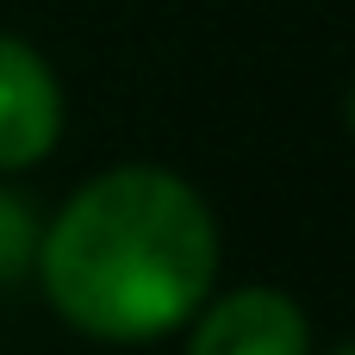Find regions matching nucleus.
I'll use <instances>...</instances> for the list:
<instances>
[{
	"mask_svg": "<svg viewBox=\"0 0 355 355\" xmlns=\"http://www.w3.org/2000/svg\"><path fill=\"white\" fill-rule=\"evenodd\" d=\"M50 312L94 343H156L193 324L218 287V218L206 193L156 162H119L81 181L37 237Z\"/></svg>",
	"mask_w": 355,
	"mask_h": 355,
	"instance_id": "1",
	"label": "nucleus"
},
{
	"mask_svg": "<svg viewBox=\"0 0 355 355\" xmlns=\"http://www.w3.org/2000/svg\"><path fill=\"white\" fill-rule=\"evenodd\" d=\"M69 125L62 81L37 44L19 31H0V175L37 168Z\"/></svg>",
	"mask_w": 355,
	"mask_h": 355,
	"instance_id": "2",
	"label": "nucleus"
},
{
	"mask_svg": "<svg viewBox=\"0 0 355 355\" xmlns=\"http://www.w3.org/2000/svg\"><path fill=\"white\" fill-rule=\"evenodd\" d=\"M312 349H318L312 318L281 287L212 293L187 324V355H312Z\"/></svg>",
	"mask_w": 355,
	"mask_h": 355,
	"instance_id": "3",
	"label": "nucleus"
},
{
	"mask_svg": "<svg viewBox=\"0 0 355 355\" xmlns=\"http://www.w3.org/2000/svg\"><path fill=\"white\" fill-rule=\"evenodd\" d=\"M37 237H44V218L31 212L25 193H12V187L0 181V287L31 281V268H37Z\"/></svg>",
	"mask_w": 355,
	"mask_h": 355,
	"instance_id": "4",
	"label": "nucleus"
},
{
	"mask_svg": "<svg viewBox=\"0 0 355 355\" xmlns=\"http://www.w3.org/2000/svg\"><path fill=\"white\" fill-rule=\"evenodd\" d=\"M324 355H355V349H349V343H337V349H324Z\"/></svg>",
	"mask_w": 355,
	"mask_h": 355,
	"instance_id": "5",
	"label": "nucleus"
}]
</instances>
